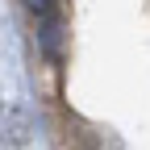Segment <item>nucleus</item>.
Returning <instances> with one entry per match:
<instances>
[{
    "instance_id": "nucleus-3",
    "label": "nucleus",
    "mask_w": 150,
    "mask_h": 150,
    "mask_svg": "<svg viewBox=\"0 0 150 150\" xmlns=\"http://www.w3.org/2000/svg\"><path fill=\"white\" fill-rule=\"evenodd\" d=\"M21 4L38 17V21H42V17H54V13H59V0H21Z\"/></svg>"
},
{
    "instance_id": "nucleus-1",
    "label": "nucleus",
    "mask_w": 150,
    "mask_h": 150,
    "mask_svg": "<svg viewBox=\"0 0 150 150\" xmlns=\"http://www.w3.org/2000/svg\"><path fill=\"white\" fill-rule=\"evenodd\" d=\"M38 42H42V54H46V59H59V46H63V25H59V13L38 21Z\"/></svg>"
},
{
    "instance_id": "nucleus-2",
    "label": "nucleus",
    "mask_w": 150,
    "mask_h": 150,
    "mask_svg": "<svg viewBox=\"0 0 150 150\" xmlns=\"http://www.w3.org/2000/svg\"><path fill=\"white\" fill-rule=\"evenodd\" d=\"M0 117H8V129H13V134H8V138H13V142H21V138L29 134V117H25V112H21V104H8L4 112H0Z\"/></svg>"
}]
</instances>
